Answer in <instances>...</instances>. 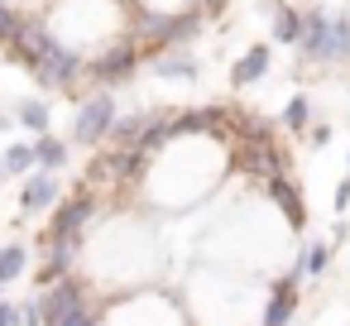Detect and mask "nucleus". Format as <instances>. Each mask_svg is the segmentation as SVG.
Returning a JSON list of instances; mask_svg holds the SVG:
<instances>
[{"mask_svg": "<svg viewBox=\"0 0 350 326\" xmlns=\"http://www.w3.org/2000/svg\"><path fill=\"white\" fill-rule=\"evenodd\" d=\"M63 163H68V139L39 135V139H34V168H39V173H58Z\"/></svg>", "mask_w": 350, "mask_h": 326, "instance_id": "f8f14e48", "label": "nucleus"}, {"mask_svg": "<svg viewBox=\"0 0 350 326\" xmlns=\"http://www.w3.org/2000/svg\"><path fill=\"white\" fill-rule=\"evenodd\" d=\"M25 264H29V249L25 245H0V288L15 283L25 273Z\"/></svg>", "mask_w": 350, "mask_h": 326, "instance_id": "4468645a", "label": "nucleus"}, {"mask_svg": "<svg viewBox=\"0 0 350 326\" xmlns=\"http://www.w3.org/2000/svg\"><path fill=\"white\" fill-rule=\"evenodd\" d=\"M135 68H139V44H135V39H120V44H111L101 58H92V82L116 87V82H130Z\"/></svg>", "mask_w": 350, "mask_h": 326, "instance_id": "0eeeda50", "label": "nucleus"}, {"mask_svg": "<svg viewBox=\"0 0 350 326\" xmlns=\"http://www.w3.org/2000/svg\"><path fill=\"white\" fill-rule=\"evenodd\" d=\"M58 326H96V316H92L87 307H77V312H68V316H63Z\"/></svg>", "mask_w": 350, "mask_h": 326, "instance_id": "4be33fe9", "label": "nucleus"}, {"mask_svg": "<svg viewBox=\"0 0 350 326\" xmlns=\"http://www.w3.org/2000/svg\"><path fill=\"white\" fill-rule=\"evenodd\" d=\"M273 39H278V44H297V39H302V15L288 10V5H278V10H273Z\"/></svg>", "mask_w": 350, "mask_h": 326, "instance_id": "dca6fc26", "label": "nucleus"}, {"mask_svg": "<svg viewBox=\"0 0 350 326\" xmlns=\"http://www.w3.org/2000/svg\"><path fill=\"white\" fill-rule=\"evenodd\" d=\"M345 173H350V159H345Z\"/></svg>", "mask_w": 350, "mask_h": 326, "instance_id": "bb28decb", "label": "nucleus"}, {"mask_svg": "<svg viewBox=\"0 0 350 326\" xmlns=\"http://www.w3.org/2000/svg\"><path fill=\"white\" fill-rule=\"evenodd\" d=\"M235 163H240L245 173H259L264 182L288 173V159L278 154V144H240V159H235Z\"/></svg>", "mask_w": 350, "mask_h": 326, "instance_id": "6e6552de", "label": "nucleus"}, {"mask_svg": "<svg viewBox=\"0 0 350 326\" xmlns=\"http://www.w3.org/2000/svg\"><path fill=\"white\" fill-rule=\"evenodd\" d=\"M29 68H34V77H39L44 87H58V92H72V87H77V77H82V58H77L63 39H53V44H49Z\"/></svg>", "mask_w": 350, "mask_h": 326, "instance_id": "20e7f679", "label": "nucleus"}, {"mask_svg": "<svg viewBox=\"0 0 350 326\" xmlns=\"http://www.w3.org/2000/svg\"><path fill=\"white\" fill-rule=\"evenodd\" d=\"M154 68H159V77H192V72H197V58H192L187 49H168Z\"/></svg>", "mask_w": 350, "mask_h": 326, "instance_id": "2eb2a0df", "label": "nucleus"}, {"mask_svg": "<svg viewBox=\"0 0 350 326\" xmlns=\"http://www.w3.org/2000/svg\"><path fill=\"white\" fill-rule=\"evenodd\" d=\"M326 264H331V245H321V240H317V245H307V249H302V264H297V269L321 278V273H326Z\"/></svg>", "mask_w": 350, "mask_h": 326, "instance_id": "aec40b11", "label": "nucleus"}, {"mask_svg": "<svg viewBox=\"0 0 350 326\" xmlns=\"http://www.w3.org/2000/svg\"><path fill=\"white\" fill-rule=\"evenodd\" d=\"M111 125H116V101H111V92H96V96H87V101L77 106L72 139H77L82 149H96V144L111 135Z\"/></svg>", "mask_w": 350, "mask_h": 326, "instance_id": "39448f33", "label": "nucleus"}, {"mask_svg": "<svg viewBox=\"0 0 350 326\" xmlns=\"http://www.w3.org/2000/svg\"><path fill=\"white\" fill-rule=\"evenodd\" d=\"M307 135H312L317 144H331V125H307Z\"/></svg>", "mask_w": 350, "mask_h": 326, "instance_id": "393cba45", "label": "nucleus"}, {"mask_svg": "<svg viewBox=\"0 0 350 326\" xmlns=\"http://www.w3.org/2000/svg\"><path fill=\"white\" fill-rule=\"evenodd\" d=\"M297 273H302V269H293V273H283V283H278V293L269 297V312H264V326H288V321H293V312H297Z\"/></svg>", "mask_w": 350, "mask_h": 326, "instance_id": "9d476101", "label": "nucleus"}, {"mask_svg": "<svg viewBox=\"0 0 350 326\" xmlns=\"http://www.w3.org/2000/svg\"><path fill=\"white\" fill-rule=\"evenodd\" d=\"M92 216H96V197H92V192H77V197L58 202L44 245H82V230L92 226Z\"/></svg>", "mask_w": 350, "mask_h": 326, "instance_id": "7ed1b4c3", "label": "nucleus"}, {"mask_svg": "<svg viewBox=\"0 0 350 326\" xmlns=\"http://www.w3.org/2000/svg\"><path fill=\"white\" fill-rule=\"evenodd\" d=\"M0 178H5V168H0Z\"/></svg>", "mask_w": 350, "mask_h": 326, "instance_id": "cd10ccee", "label": "nucleus"}, {"mask_svg": "<svg viewBox=\"0 0 350 326\" xmlns=\"http://www.w3.org/2000/svg\"><path fill=\"white\" fill-rule=\"evenodd\" d=\"M82 307V283L68 273V278H58V283H49L39 297H34V312H39V326H58L68 312H77Z\"/></svg>", "mask_w": 350, "mask_h": 326, "instance_id": "423d86ee", "label": "nucleus"}, {"mask_svg": "<svg viewBox=\"0 0 350 326\" xmlns=\"http://www.w3.org/2000/svg\"><path fill=\"white\" fill-rule=\"evenodd\" d=\"M269 197L283 206V216H288V226H297L302 230V221H307V211H302V197H297V187L288 182V178H269Z\"/></svg>", "mask_w": 350, "mask_h": 326, "instance_id": "ddd939ff", "label": "nucleus"}, {"mask_svg": "<svg viewBox=\"0 0 350 326\" xmlns=\"http://www.w3.org/2000/svg\"><path fill=\"white\" fill-rule=\"evenodd\" d=\"M53 202H58V178H53V173H39V168H34V173L25 178V192H20V206H25V211L34 216V211H49Z\"/></svg>", "mask_w": 350, "mask_h": 326, "instance_id": "1a4fd4ad", "label": "nucleus"}, {"mask_svg": "<svg viewBox=\"0 0 350 326\" xmlns=\"http://www.w3.org/2000/svg\"><path fill=\"white\" fill-rule=\"evenodd\" d=\"M302 58L312 63H340L350 58V15H326V10H307L302 15V39H297Z\"/></svg>", "mask_w": 350, "mask_h": 326, "instance_id": "f257e3e1", "label": "nucleus"}, {"mask_svg": "<svg viewBox=\"0 0 350 326\" xmlns=\"http://www.w3.org/2000/svg\"><path fill=\"white\" fill-rule=\"evenodd\" d=\"M135 20H139V34H135V39H144V44H154V49H183V44L202 29V10H187V15L135 10Z\"/></svg>", "mask_w": 350, "mask_h": 326, "instance_id": "f03ea898", "label": "nucleus"}, {"mask_svg": "<svg viewBox=\"0 0 350 326\" xmlns=\"http://www.w3.org/2000/svg\"><path fill=\"white\" fill-rule=\"evenodd\" d=\"M269 63H273V53H269L264 44H254V49H250V53H245V58L235 63L230 82H235V87H250V82H259V77L269 72Z\"/></svg>", "mask_w": 350, "mask_h": 326, "instance_id": "9b49d317", "label": "nucleus"}, {"mask_svg": "<svg viewBox=\"0 0 350 326\" xmlns=\"http://www.w3.org/2000/svg\"><path fill=\"white\" fill-rule=\"evenodd\" d=\"M283 125H288V130H297V135L312 125V106H307V96H293V101L283 106Z\"/></svg>", "mask_w": 350, "mask_h": 326, "instance_id": "6ab92c4d", "label": "nucleus"}, {"mask_svg": "<svg viewBox=\"0 0 350 326\" xmlns=\"http://www.w3.org/2000/svg\"><path fill=\"white\" fill-rule=\"evenodd\" d=\"M0 326H20V302H5V297H0Z\"/></svg>", "mask_w": 350, "mask_h": 326, "instance_id": "5701e85b", "label": "nucleus"}, {"mask_svg": "<svg viewBox=\"0 0 350 326\" xmlns=\"http://www.w3.org/2000/svg\"><path fill=\"white\" fill-rule=\"evenodd\" d=\"M15 29H20L15 5H10V0H0V44H10V39H15Z\"/></svg>", "mask_w": 350, "mask_h": 326, "instance_id": "412c9836", "label": "nucleus"}, {"mask_svg": "<svg viewBox=\"0 0 350 326\" xmlns=\"http://www.w3.org/2000/svg\"><path fill=\"white\" fill-rule=\"evenodd\" d=\"M221 5H226V0H206V10H202V15H216Z\"/></svg>", "mask_w": 350, "mask_h": 326, "instance_id": "a878e982", "label": "nucleus"}, {"mask_svg": "<svg viewBox=\"0 0 350 326\" xmlns=\"http://www.w3.org/2000/svg\"><path fill=\"white\" fill-rule=\"evenodd\" d=\"M15 120H20L25 130H34V135H49V106H44V101H20V106H15Z\"/></svg>", "mask_w": 350, "mask_h": 326, "instance_id": "a211bd4d", "label": "nucleus"}, {"mask_svg": "<svg viewBox=\"0 0 350 326\" xmlns=\"http://www.w3.org/2000/svg\"><path fill=\"white\" fill-rule=\"evenodd\" d=\"M0 168H5V173H15V178L34 173V144H10L5 154H0Z\"/></svg>", "mask_w": 350, "mask_h": 326, "instance_id": "f3484780", "label": "nucleus"}, {"mask_svg": "<svg viewBox=\"0 0 350 326\" xmlns=\"http://www.w3.org/2000/svg\"><path fill=\"white\" fill-rule=\"evenodd\" d=\"M350 206V173H345V182L336 187V211H345Z\"/></svg>", "mask_w": 350, "mask_h": 326, "instance_id": "b1692460", "label": "nucleus"}]
</instances>
